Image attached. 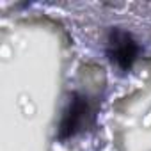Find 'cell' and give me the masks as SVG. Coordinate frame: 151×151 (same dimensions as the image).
I'll list each match as a JSON object with an SVG mask.
<instances>
[{"label": "cell", "instance_id": "7a4b0ae2", "mask_svg": "<svg viewBox=\"0 0 151 151\" xmlns=\"http://www.w3.org/2000/svg\"><path fill=\"white\" fill-rule=\"evenodd\" d=\"M107 55L117 68L126 71L139 55V45L130 32L123 29H112L107 37Z\"/></svg>", "mask_w": 151, "mask_h": 151}, {"label": "cell", "instance_id": "6da1fadb", "mask_svg": "<svg viewBox=\"0 0 151 151\" xmlns=\"http://www.w3.org/2000/svg\"><path fill=\"white\" fill-rule=\"evenodd\" d=\"M94 112H96V109L87 96H84L80 93H73L66 110L62 112L57 137L60 140H66L73 135H77L78 132L86 130L87 126L93 124L94 116H96Z\"/></svg>", "mask_w": 151, "mask_h": 151}]
</instances>
